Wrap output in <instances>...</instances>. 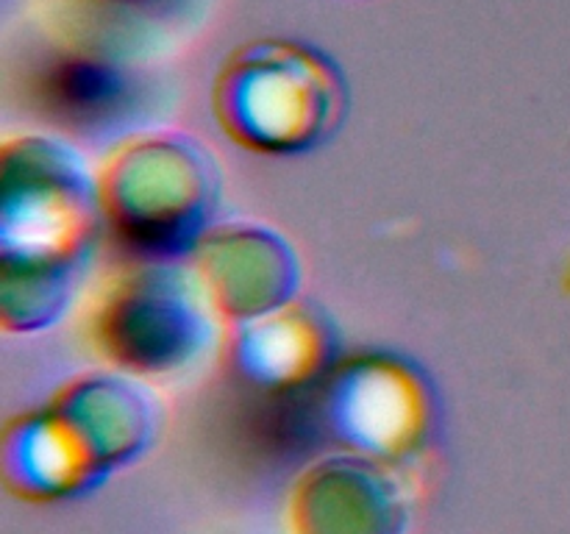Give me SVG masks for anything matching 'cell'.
Masks as SVG:
<instances>
[{
  "instance_id": "6da1fadb",
  "label": "cell",
  "mask_w": 570,
  "mask_h": 534,
  "mask_svg": "<svg viewBox=\"0 0 570 534\" xmlns=\"http://www.w3.org/2000/svg\"><path fill=\"white\" fill-rule=\"evenodd\" d=\"M120 3H156V0H120Z\"/></svg>"
}]
</instances>
